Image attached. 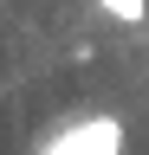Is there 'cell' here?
<instances>
[{"mask_svg": "<svg viewBox=\"0 0 149 155\" xmlns=\"http://www.w3.org/2000/svg\"><path fill=\"white\" fill-rule=\"evenodd\" d=\"M39 155H123V123L117 116H78L59 136H46Z\"/></svg>", "mask_w": 149, "mask_h": 155, "instance_id": "cell-1", "label": "cell"}, {"mask_svg": "<svg viewBox=\"0 0 149 155\" xmlns=\"http://www.w3.org/2000/svg\"><path fill=\"white\" fill-rule=\"evenodd\" d=\"M97 7H104L110 19H123V26H136V19L149 13V0H97Z\"/></svg>", "mask_w": 149, "mask_h": 155, "instance_id": "cell-2", "label": "cell"}, {"mask_svg": "<svg viewBox=\"0 0 149 155\" xmlns=\"http://www.w3.org/2000/svg\"><path fill=\"white\" fill-rule=\"evenodd\" d=\"M0 13H7V0H0Z\"/></svg>", "mask_w": 149, "mask_h": 155, "instance_id": "cell-3", "label": "cell"}]
</instances>
